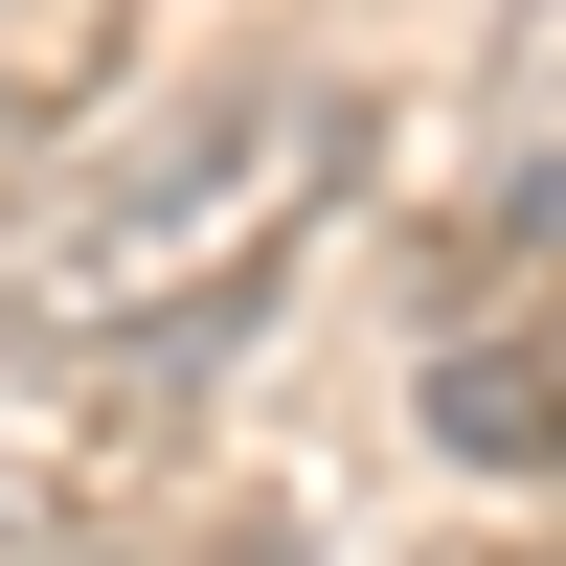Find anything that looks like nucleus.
Segmentation results:
<instances>
[{"mask_svg":"<svg viewBox=\"0 0 566 566\" xmlns=\"http://www.w3.org/2000/svg\"><path fill=\"white\" fill-rule=\"evenodd\" d=\"M227 363H250V317H136V340H23L0 317V544H91L114 499H159Z\"/></svg>","mask_w":566,"mask_h":566,"instance_id":"obj_2","label":"nucleus"},{"mask_svg":"<svg viewBox=\"0 0 566 566\" xmlns=\"http://www.w3.org/2000/svg\"><path fill=\"white\" fill-rule=\"evenodd\" d=\"M181 566H295V522H272V499H250V522H227V544H181Z\"/></svg>","mask_w":566,"mask_h":566,"instance_id":"obj_5","label":"nucleus"},{"mask_svg":"<svg viewBox=\"0 0 566 566\" xmlns=\"http://www.w3.org/2000/svg\"><path fill=\"white\" fill-rule=\"evenodd\" d=\"M363 181V69L317 45H250V69L159 91L136 136H91V181L0 250V317L23 340H136V317H272V272L340 227Z\"/></svg>","mask_w":566,"mask_h":566,"instance_id":"obj_1","label":"nucleus"},{"mask_svg":"<svg viewBox=\"0 0 566 566\" xmlns=\"http://www.w3.org/2000/svg\"><path fill=\"white\" fill-rule=\"evenodd\" d=\"M522 295H566V136L499 159L476 205H453V250H431V317H522Z\"/></svg>","mask_w":566,"mask_h":566,"instance_id":"obj_4","label":"nucleus"},{"mask_svg":"<svg viewBox=\"0 0 566 566\" xmlns=\"http://www.w3.org/2000/svg\"><path fill=\"white\" fill-rule=\"evenodd\" d=\"M408 408H431L453 476H566V295H522V317H431V340H408Z\"/></svg>","mask_w":566,"mask_h":566,"instance_id":"obj_3","label":"nucleus"}]
</instances>
